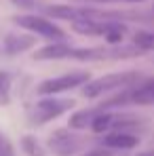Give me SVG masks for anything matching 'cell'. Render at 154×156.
Here are the masks:
<instances>
[{"mask_svg":"<svg viewBox=\"0 0 154 156\" xmlns=\"http://www.w3.org/2000/svg\"><path fill=\"white\" fill-rule=\"evenodd\" d=\"M21 150H23V154H27V156H47L45 146H42L34 135H23V137H21Z\"/></svg>","mask_w":154,"mask_h":156,"instance_id":"16","label":"cell"},{"mask_svg":"<svg viewBox=\"0 0 154 156\" xmlns=\"http://www.w3.org/2000/svg\"><path fill=\"white\" fill-rule=\"evenodd\" d=\"M11 91H13V74L0 70V105L11 104Z\"/></svg>","mask_w":154,"mask_h":156,"instance_id":"17","label":"cell"},{"mask_svg":"<svg viewBox=\"0 0 154 156\" xmlns=\"http://www.w3.org/2000/svg\"><path fill=\"white\" fill-rule=\"evenodd\" d=\"M93 2H146V0H93Z\"/></svg>","mask_w":154,"mask_h":156,"instance_id":"21","label":"cell"},{"mask_svg":"<svg viewBox=\"0 0 154 156\" xmlns=\"http://www.w3.org/2000/svg\"><path fill=\"white\" fill-rule=\"evenodd\" d=\"M15 6H19V9H23V11H32V9H36V0H11Z\"/></svg>","mask_w":154,"mask_h":156,"instance_id":"20","label":"cell"},{"mask_svg":"<svg viewBox=\"0 0 154 156\" xmlns=\"http://www.w3.org/2000/svg\"><path fill=\"white\" fill-rule=\"evenodd\" d=\"M76 101L74 99H66V97H40L36 104L32 105L30 110V122L40 127V125H47L55 118L68 114L70 110H74Z\"/></svg>","mask_w":154,"mask_h":156,"instance_id":"4","label":"cell"},{"mask_svg":"<svg viewBox=\"0 0 154 156\" xmlns=\"http://www.w3.org/2000/svg\"><path fill=\"white\" fill-rule=\"evenodd\" d=\"M97 108H99V105H97ZM116 114H118V112H112V110H106V112H103L102 108H99V112H97V116L93 118V122H91L89 129L93 131V133H97V135H106V133H110L112 127H114Z\"/></svg>","mask_w":154,"mask_h":156,"instance_id":"14","label":"cell"},{"mask_svg":"<svg viewBox=\"0 0 154 156\" xmlns=\"http://www.w3.org/2000/svg\"><path fill=\"white\" fill-rule=\"evenodd\" d=\"M131 44H135L137 49H141L144 53L154 51V27L133 32V36H131Z\"/></svg>","mask_w":154,"mask_h":156,"instance_id":"15","label":"cell"},{"mask_svg":"<svg viewBox=\"0 0 154 156\" xmlns=\"http://www.w3.org/2000/svg\"><path fill=\"white\" fill-rule=\"evenodd\" d=\"M139 141L141 139L131 131H110L102 137V146L108 150H135Z\"/></svg>","mask_w":154,"mask_h":156,"instance_id":"8","label":"cell"},{"mask_svg":"<svg viewBox=\"0 0 154 156\" xmlns=\"http://www.w3.org/2000/svg\"><path fill=\"white\" fill-rule=\"evenodd\" d=\"M144 76L139 72H112V74H103L99 78H91L82 89V97L87 99H95L102 97L103 93H112V91H123V89H133L135 84H139Z\"/></svg>","mask_w":154,"mask_h":156,"instance_id":"1","label":"cell"},{"mask_svg":"<svg viewBox=\"0 0 154 156\" xmlns=\"http://www.w3.org/2000/svg\"><path fill=\"white\" fill-rule=\"evenodd\" d=\"M144 51L135 44H118V47H89V49H72L68 59L76 61H123V59H135L141 57Z\"/></svg>","mask_w":154,"mask_h":156,"instance_id":"2","label":"cell"},{"mask_svg":"<svg viewBox=\"0 0 154 156\" xmlns=\"http://www.w3.org/2000/svg\"><path fill=\"white\" fill-rule=\"evenodd\" d=\"M36 47V36L32 34H15V32H9L4 38H2V51L9 57H15V55H21V53L30 51Z\"/></svg>","mask_w":154,"mask_h":156,"instance_id":"7","label":"cell"},{"mask_svg":"<svg viewBox=\"0 0 154 156\" xmlns=\"http://www.w3.org/2000/svg\"><path fill=\"white\" fill-rule=\"evenodd\" d=\"M135 156H154V150H144V152H137Z\"/></svg>","mask_w":154,"mask_h":156,"instance_id":"22","label":"cell"},{"mask_svg":"<svg viewBox=\"0 0 154 156\" xmlns=\"http://www.w3.org/2000/svg\"><path fill=\"white\" fill-rule=\"evenodd\" d=\"M42 11H45V17L63 19V21H70V23L80 19V9L78 6H70V4H49Z\"/></svg>","mask_w":154,"mask_h":156,"instance_id":"12","label":"cell"},{"mask_svg":"<svg viewBox=\"0 0 154 156\" xmlns=\"http://www.w3.org/2000/svg\"><path fill=\"white\" fill-rule=\"evenodd\" d=\"M152 13H154V6H152Z\"/></svg>","mask_w":154,"mask_h":156,"instance_id":"23","label":"cell"},{"mask_svg":"<svg viewBox=\"0 0 154 156\" xmlns=\"http://www.w3.org/2000/svg\"><path fill=\"white\" fill-rule=\"evenodd\" d=\"M0 156H15V148L11 144V139L0 131Z\"/></svg>","mask_w":154,"mask_h":156,"instance_id":"18","label":"cell"},{"mask_svg":"<svg viewBox=\"0 0 154 156\" xmlns=\"http://www.w3.org/2000/svg\"><path fill=\"white\" fill-rule=\"evenodd\" d=\"M131 105H154V78H144L131 89Z\"/></svg>","mask_w":154,"mask_h":156,"instance_id":"10","label":"cell"},{"mask_svg":"<svg viewBox=\"0 0 154 156\" xmlns=\"http://www.w3.org/2000/svg\"><path fill=\"white\" fill-rule=\"evenodd\" d=\"M80 156H114V154H112V150H108V148L99 146V148H93V150H87V152H82Z\"/></svg>","mask_w":154,"mask_h":156,"instance_id":"19","label":"cell"},{"mask_svg":"<svg viewBox=\"0 0 154 156\" xmlns=\"http://www.w3.org/2000/svg\"><path fill=\"white\" fill-rule=\"evenodd\" d=\"M11 19L15 26L23 27L36 38H45L49 42H66V38H68L66 32L45 15H15Z\"/></svg>","mask_w":154,"mask_h":156,"instance_id":"3","label":"cell"},{"mask_svg":"<svg viewBox=\"0 0 154 156\" xmlns=\"http://www.w3.org/2000/svg\"><path fill=\"white\" fill-rule=\"evenodd\" d=\"M91 80V74L84 72V70H76V72H68V74H61V76L55 78H47L42 82L36 84V93L40 97H55L59 93H66V91H72V89H82L87 82Z\"/></svg>","mask_w":154,"mask_h":156,"instance_id":"5","label":"cell"},{"mask_svg":"<svg viewBox=\"0 0 154 156\" xmlns=\"http://www.w3.org/2000/svg\"><path fill=\"white\" fill-rule=\"evenodd\" d=\"M72 44L68 42H49L47 47H40L32 53L34 61H57V59H68L72 53Z\"/></svg>","mask_w":154,"mask_h":156,"instance_id":"9","label":"cell"},{"mask_svg":"<svg viewBox=\"0 0 154 156\" xmlns=\"http://www.w3.org/2000/svg\"><path fill=\"white\" fill-rule=\"evenodd\" d=\"M110 26H112V21H91V19H80V21L70 23V27L76 34H82V36H102V38L110 30Z\"/></svg>","mask_w":154,"mask_h":156,"instance_id":"11","label":"cell"},{"mask_svg":"<svg viewBox=\"0 0 154 156\" xmlns=\"http://www.w3.org/2000/svg\"><path fill=\"white\" fill-rule=\"evenodd\" d=\"M99 108H87V110H76L70 118H68V129L72 131H82L87 127H91L93 118L97 116Z\"/></svg>","mask_w":154,"mask_h":156,"instance_id":"13","label":"cell"},{"mask_svg":"<svg viewBox=\"0 0 154 156\" xmlns=\"http://www.w3.org/2000/svg\"><path fill=\"white\" fill-rule=\"evenodd\" d=\"M82 139L78 137L76 133L72 129H57L53 131L47 139V148L51 150L53 154L57 156H72V154H78L82 150Z\"/></svg>","mask_w":154,"mask_h":156,"instance_id":"6","label":"cell"}]
</instances>
